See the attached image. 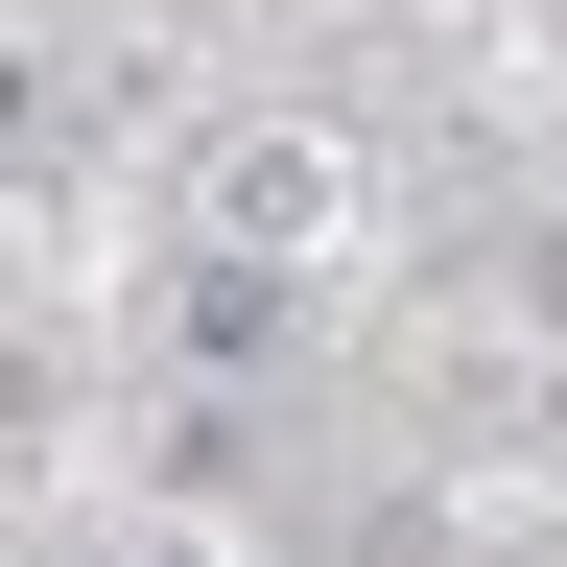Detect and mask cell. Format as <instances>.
I'll return each mask as SVG.
<instances>
[{
    "label": "cell",
    "instance_id": "2",
    "mask_svg": "<svg viewBox=\"0 0 567 567\" xmlns=\"http://www.w3.org/2000/svg\"><path fill=\"white\" fill-rule=\"evenodd\" d=\"M331 213H354V166H331V142H284V118H260V142H213V237H260V260H308Z\"/></svg>",
    "mask_w": 567,
    "mask_h": 567
},
{
    "label": "cell",
    "instance_id": "4",
    "mask_svg": "<svg viewBox=\"0 0 567 567\" xmlns=\"http://www.w3.org/2000/svg\"><path fill=\"white\" fill-rule=\"evenodd\" d=\"M0 142H48V71H24V48H0Z\"/></svg>",
    "mask_w": 567,
    "mask_h": 567
},
{
    "label": "cell",
    "instance_id": "3",
    "mask_svg": "<svg viewBox=\"0 0 567 567\" xmlns=\"http://www.w3.org/2000/svg\"><path fill=\"white\" fill-rule=\"evenodd\" d=\"M496 308H520V331L567 354V213H544V237H520V260H496Z\"/></svg>",
    "mask_w": 567,
    "mask_h": 567
},
{
    "label": "cell",
    "instance_id": "1",
    "mask_svg": "<svg viewBox=\"0 0 567 567\" xmlns=\"http://www.w3.org/2000/svg\"><path fill=\"white\" fill-rule=\"evenodd\" d=\"M166 331L213 354V379H284V331H308V284H284L260 237H213V260H166Z\"/></svg>",
    "mask_w": 567,
    "mask_h": 567
}]
</instances>
